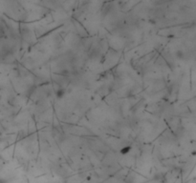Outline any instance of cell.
<instances>
[{"label":"cell","instance_id":"6da1fadb","mask_svg":"<svg viewBox=\"0 0 196 183\" xmlns=\"http://www.w3.org/2000/svg\"><path fill=\"white\" fill-rule=\"evenodd\" d=\"M176 56L179 59H182V58H184V53L182 51H178L176 53Z\"/></svg>","mask_w":196,"mask_h":183},{"label":"cell","instance_id":"7a4b0ae2","mask_svg":"<svg viewBox=\"0 0 196 183\" xmlns=\"http://www.w3.org/2000/svg\"><path fill=\"white\" fill-rule=\"evenodd\" d=\"M63 94H64V92H63L62 90H59V91H57V93H56V95H57V97H61Z\"/></svg>","mask_w":196,"mask_h":183},{"label":"cell","instance_id":"3957f363","mask_svg":"<svg viewBox=\"0 0 196 183\" xmlns=\"http://www.w3.org/2000/svg\"><path fill=\"white\" fill-rule=\"evenodd\" d=\"M128 152H129V147H125V149H122V154H127Z\"/></svg>","mask_w":196,"mask_h":183}]
</instances>
